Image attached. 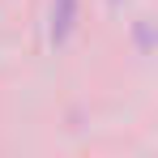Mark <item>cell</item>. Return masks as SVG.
Listing matches in <instances>:
<instances>
[{
  "label": "cell",
  "instance_id": "cell-1",
  "mask_svg": "<svg viewBox=\"0 0 158 158\" xmlns=\"http://www.w3.org/2000/svg\"><path fill=\"white\" fill-rule=\"evenodd\" d=\"M77 26V0H52V43L60 47Z\"/></svg>",
  "mask_w": 158,
  "mask_h": 158
}]
</instances>
